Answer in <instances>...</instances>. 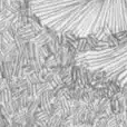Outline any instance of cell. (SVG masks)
<instances>
[{
    "instance_id": "1",
    "label": "cell",
    "mask_w": 127,
    "mask_h": 127,
    "mask_svg": "<svg viewBox=\"0 0 127 127\" xmlns=\"http://www.w3.org/2000/svg\"><path fill=\"white\" fill-rule=\"evenodd\" d=\"M40 24L62 35L107 38L127 33V0H31Z\"/></svg>"
},
{
    "instance_id": "2",
    "label": "cell",
    "mask_w": 127,
    "mask_h": 127,
    "mask_svg": "<svg viewBox=\"0 0 127 127\" xmlns=\"http://www.w3.org/2000/svg\"><path fill=\"white\" fill-rule=\"evenodd\" d=\"M77 64L93 71H101L122 84L127 83V38L106 40L80 51Z\"/></svg>"
}]
</instances>
